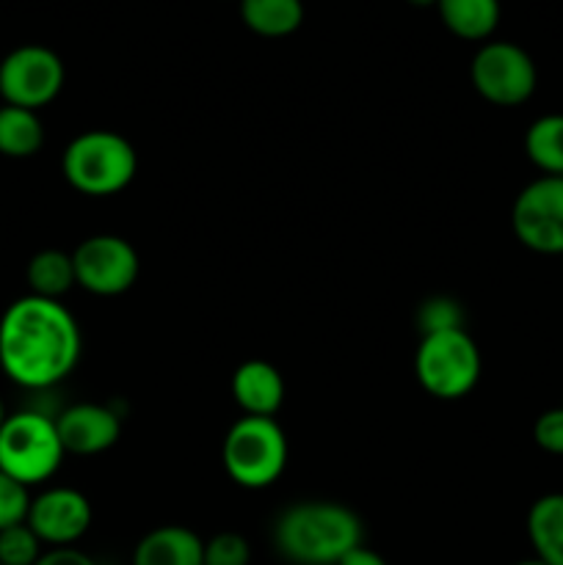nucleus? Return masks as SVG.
Returning a JSON list of instances; mask_svg holds the SVG:
<instances>
[{
  "label": "nucleus",
  "mask_w": 563,
  "mask_h": 565,
  "mask_svg": "<svg viewBox=\"0 0 563 565\" xmlns=\"http://www.w3.org/2000/svg\"><path fill=\"white\" fill-rule=\"evenodd\" d=\"M66 81L64 61L44 44H22L0 61V97L6 105L39 110L53 103Z\"/></svg>",
  "instance_id": "8"
},
{
  "label": "nucleus",
  "mask_w": 563,
  "mask_h": 565,
  "mask_svg": "<svg viewBox=\"0 0 563 565\" xmlns=\"http://www.w3.org/2000/svg\"><path fill=\"white\" fill-rule=\"evenodd\" d=\"M25 522L50 550L75 546L92 527V502L77 489L55 486L39 497H31Z\"/></svg>",
  "instance_id": "11"
},
{
  "label": "nucleus",
  "mask_w": 563,
  "mask_h": 565,
  "mask_svg": "<svg viewBox=\"0 0 563 565\" xmlns=\"http://www.w3.org/2000/svg\"><path fill=\"white\" fill-rule=\"evenodd\" d=\"M64 456L55 417L36 408L6 417L0 428V472L14 478L17 483L28 489L44 483L59 472Z\"/></svg>",
  "instance_id": "5"
},
{
  "label": "nucleus",
  "mask_w": 563,
  "mask_h": 565,
  "mask_svg": "<svg viewBox=\"0 0 563 565\" xmlns=\"http://www.w3.org/2000/svg\"><path fill=\"white\" fill-rule=\"evenodd\" d=\"M362 539V519L340 502H296L274 524L276 552L293 565H337Z\"/></svg>",
  "instance_id": "2"
},
{
  "label": "nucleus",
  "mask_w": 563,
  "mask_h": 565,
  "mask_svg": "<svg viewBox=\"0 0 563 565\" xmlns=\"http://www.w3.org/2000/svg\"><path fill=\"white\" fill-rule=\"evenodd\" d=\"M252 546L241 533H219L204 541V565H248Z\"/></svg>",
  "instance_id": "23"
},
{
  "label": "nucleus",
  "mask_w": 563,
  "mask_h": 565,
  "mask_svg": "<svg viewBox=\"0 0 563 565\" xmlns=\"http://www.w3.org/2000/svg\"><path fill=\"white\" fill-rule=\"evenodd\" d=\"M61 171L83 196H114L136 180L138 154L119 132L86 130L66 143Z\"/></svg>",
  "instance_id": "3"
},
{
  "label": "nucleus",
  "mask_w": 563,
  "mask_h": 565,
  "mask_svg": "<svg viewBox=\"0 0 563 565\" xmlns=\"http://www.w3.org/2000/svg\"><path fill=\"white\" fill-rule=\"evenodd\" d=\"M511 226L524 248L546 257L563 254V177H539L513 199Z\"/></svg>",
  "instance_id": "9"
},
{
  "label": "nucleus",
  "mask_w": 563,
  "mask_h": 565,
  "mask_svg": "<svg viewBox=\"0 0 563 565\" xmlns=\"http://www.w3.org/2000/svg\"><path fill=\"white\" fill-rule=\"evenodd\" d=\"M232 397L243 417H276L285 403V379L263 359H248L232 373Z\"/></svg>",
  "instance_id": "13"
},
{
  "label": "nucleus",
  "mask_w": 563,
  "mask_h": 565,
  "mask_svg": "<svg viewBox=\"0 0 563 565\" xmlns=\"http://www.w3.org/2000/svg\"><path fill=\"white\" fill-rule=\"evenodd\" d=\"M337 565H386V561L379 555V552L368 550V546L362 544V546H357V550L348 552V555L342 557Z\"/></svg>",
  "instance_id": "27"
},
{
  "label": "nucleus",
  "mask_w": 563,
  "mask_h": 565,
  "mask_svg": "<svg viewBox=\"0 0 563 565\" xmlns=\"http://www.w3.org/2000/svg\"><path fill=\"white\" fill-rule=\"evenodd\" d=\"M36 565H97L86 552L75 550V546H59V550H47L39 557Z\"/></svg>",
  "instance_id": "26"
},
{
  "label": "nucleus",
  "mask_w": 563,
  "mask_h": 565,
  "mask_svg": "<svg viewBox=\"0 0 563 565\" xmlns=\"http://www.w3.org/2000/svg\"><path fill=\"white\" fill-rule=\"evenodd\" d=\"M484 359L467 329L436 331L419 340L414 353V375L436 401H461L478 386Z\"/></svg>",
  "instance_id": "6"
},
{
  "label": "nucleus",
  "mask_w": 563,
  "mask_h": 565,
  "mask_svg": "<svg viewBox=\"0 0 563 565\" xmlns=\"http://www.w3.org/2000/svg\"><path fill=\"white\" fill-rule=\"evenodd\" d=\"M44 147V125L36 110L3 105L0 108V154L6 158H33Z\"/></svg>",
  "instance_id": "19"
},
{
  "label": "nucleus",
  "mask_w": 563,
  "mask_h": 565,
  "mask_svg": "<svg viewBox=\"0 0 563 565\" xmlns=\"http://www.w3.org/2000/svg\"><path fill=\"white\" fill-rule=\"evenodd\" d=\"M408 6H419V9H431V6H436L439 0H406Z\"/></svg>",
  "instance_id": "28"
},
{
  "label": "nucleus",
  "mask_w": 563,
  "mask_h": 565,
  "mask_svg": "<svg viewBox=\"0 0 563 565\" xmlns=\"http://www.w3.org/2000/svg\"><path fill=\"white\" fill-rule=\"evenodd\" d=\"M241 20L265 39L290 36L304 22L301 0H241Z\"/></svg>",
  "instance_id": "17"
},
{
  "label": "nucleus",
  "mask_w": 563,
  "mask_h": 565,
  "mask_svg": "<svg viewBox=\"0 0 563 565\" xmlns=\"http://www.w3.org/2000/svg\"><path fill=\"white\" fill-rule=\"evenodd\" d=\"M533 439L550 456H563V406L550 408L535 419Z\"/></svg>",
  "instance_id": "25"
},
{
  "label": "nucleus",
  "mask_w": 563,
  "mask_h": 565,
  "mask_svg": "<svg viewBox=\"0 0 563 565\" xmlns=\"http://www.w3.org/2000/svg\"><path fill=\"white\" fill-rule=\"evenodd\" d=\"M66 456H99L121 436V417L103 403H75L55 417Z\"/></svg>",
  "instance_id": "12"
},
{
  "label": "nucleus",
  "mask_w": 563,
  "mask_h": 565,
  "mask_svg": "<svg viewBox=\"0 0 563 565\" xmlns=\"http://www.w3.org/2000/svg\"><path fill=\"white\" fill-rule=\"evenodd\" d=\"M25 279L31 296L61 301L77 285L72 254L61 252V248H44V252L33 254L25 268Z\"/></svg>",
  "instance_id": "18"
},
{
  "label": "nucleus",
  "mask_w": 563,
  "mask_h": 565,
  "mask_svg": "<svg viewBox=\"0 0 563 565\" xmlns=\"http://www.w3.org/2000/svg\"><path fill=\"white\" fill-rule=\"evenodd\" d=\"M42 541L28 527V522L11 524L0 530V565H36L42 552Z\"/></svg>",
  "instance_id": "21"
},
{
  "label": "nucleus",
  "mask_w": 563,
  "mask_h": 565,
  "mask_svg": "<svg viewBox=\"0 0 563 565\" xmlns=\"http://www.w3.org/2000/svg\"><path fill=\"white\" fill-rule=\"evenodd\" d=\"M28 508H31V494L28 486L17 483L6 472H0V530L20 524L28 519Z\"/></svg>",
  "instance_id": "24"
},
{
  "label": "nucleus",
  "mask_w": 563,
  "mask_h": 565,
  "mask_svg": "<svg viewBox=\"0 0 563 565\" xmlns=\"http://www.w3.org/2000/svg\"><path fill=\"white\" fill-rule=\"evenodd\" d=\"M524 154L541 177H563V114L539 116L528 127Z\"/></svg>",
  "instance_id": "20"
},
{
  "label": "nucleus",
  "mask_w": 563,
  "mask_h": 565,
  "mask_svg": "<svg viewBox=\"0 0 563 565\" xmlns=\"http://www.w3.org/2000/svg\"><path fill=\"white\" fill-rule=\"evenodd\" d=\"M132 565H204V541L193 530L166 524L138 541Z\"/></svg>",
  "instance_id": "14"
},
{
  "label": "nucleus",
  "mask_w": 563,
  "mask_h": 565,
  "mask_svg": "<svg viewBox=\"0 0 563 565\" xmlns=\"http://www.w3.org/2000/svg\"><path fill=\"white\" fill-rule=\"evenodd\" d=\"M285 428L274 417H241L224 436V469L241 489H268L287 467Z\"/></svg>",
  "instance_id": "4"
},
{
  "label": "nucleus",
  "mask_w": 563,
  "mask_h": 565,
  "mask_svg": "<svg viewBox=\"0 0 563 565\" xmlns=\"http://www.w3.org/2000/svg\"><path fill=\"white\" fill-rule=\"evenodd\" d=\"M442 22L464 42H486L500 25V0H439Z\"/></svg>",
  "instance_id": "16"
},
{
  "label": "nucleus",
  "mask_w": 563,
  "mask_h": 565,
  "mask_svg": "<svg viewBox=\"0 0 563 565\" xmlns=\"http://www.w3.org/2000/svg\"><path fill=\"white\" fill-rule=\"evenodd\" d=\"M6 417H9V414H6V406H3V401H0V428H3Z\"/></svg>",
  "instance_id": "30"
},
{
  "label": "nucleus",
  "mask_w": 563,
  "mask_h": 565,
  "mask_svg": "<svg viewBox=\"0 0 563 565\" xmlns=\"http://www.w3.org/2000/svg\"><path fill=\"white\" fill-rule=\"evenodd\" d=\"M528 539L546 565H563V491L539 497L528 511Z\"/></svg>",
  "instance_id": "15"
},
{
  "label": "nucleus",
  "mask_w": 563,
  "mask_h": 565,
  "mask_svg": "<svg viewBox=\"0 0 563 565\" xmlns=\"http://www.w3.org/2000/svg\"><path fill=\"white\" fill-rule=\"evenodd\" d=\"M81 326L61 301L22 296L0 318V367L25 390H50L77 367Z\"/></svg>",
  "instance_id": "1"
},
{
  "label": "nucleus",
  "mask_w": 563,
  "mask_h": 565,
  "mask_svg": "<svg viewBox=\"0 0 563 565\" xmlns=\"http://www.w3.org/2000/svg\"><path fill=\"white\" fill-rule=\"evenodd\" d=\"M513 565H546V563H541L539 557H528V561H519V563H513Z\"/></svg>",
  "instance_id": "29"
},
{
  "label": "nucleus",
  "mask_w": 563,
  "mask_h": 565,
  "mask_svg": "<svg viewBox=\"0 0 563 565\" xmlns=\"http://www.w3.org/2000/svg\"><path fill=\"white\" fill-rule=\"evenodd\" d=\"M77 287L92 296L114 298L130 290L138 279V254L119 235H92L72 252Z\"/></svg>",
  "instance_id": "10"
},
{
  "label": "nucleus",
  "mask_w": 563,
  "mask_h": 565,
  "mask_svg": "<svg viewBox=\"0 0 563 565\" xmlns=\"http://www.w3.org/2000/svg\"><path fill=\"white\" fill-rule=\"evenodd\" d=\"M417 326L419 334H436V331H453L464 329V309L461 303L453 301L447 296H434L428 301L419 303L417 309Z\"/></svg>",
  "instance_id": "22"
},
{
  "label": "nucleus",
  "mask_w": 563,
  "mask_h": 565,
  "mask_svg": "<svg viewBox=\"0 0 563 565\" xmlns=\"http://www.w3.org/2000/svg\"><path fill=\"white\" fill-rule=\"evenodd\" d=\"M472 88L497 108H517L535 94L539 70L524 47L513 42H486L469 64Z\"/></svg>",
  "instance_id": "7"
}]
</instances>
